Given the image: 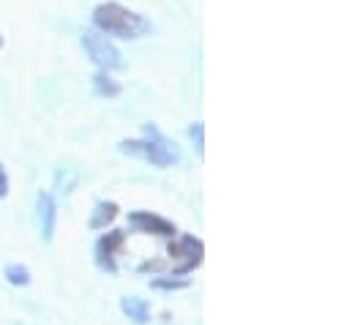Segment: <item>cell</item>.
Masks as SVG:
<instances>
[{
  "label": "cell",
  "mask_w": 352,
  "mask_h": 325,
  "mask_svg": "<svg viewBox=\"0 0 352 325\" xmlns=\"http://www.w3.org/2000/svg\"><path fill=\"white\" fill-rule=\"evenodd\" d=\"M93 22H96V28L101 33L118 36V39H140V36H145L151 30V22L142 14L129 11L120 3H101L93 11Z\"/></svg>",
  "instance_id": "1"
},
{
  "label": "cell",
  "mask_w": 352,
  "mask_h": 325,
  "mask_svg": "<svg viewBox=\"0 0 352 325\" xmlns=\"http://www.w3.org/2000/svg\"><path fill=\"white\" fill-rule=\"evenodd\" d=\"M120 151L129 154V156H140V159L151 162L153 167H170V164H175L180 159L175 143H170L153 126L145 129V140H126V143H120Z\"/></svg>",
  "instance_id": "2"
},
{
  "label": "cell",
  "mask_w": 352,
  "mask_h": 325,
  "mask_svg": "<svg viewBox=\"0 0 352 325\" xmlns=\"http://www.w3.org/2000/svg\"><path fill=\"white\" fill-rule=\"evenodd\" d=\"M167 254L177 260V265H173V276H183V273H191L194 268L202 265V257H205V244L194 235H180L177 241L167 246Z\"/></svg>",
  "instance_id": "3"
},
{
  "label": "cell",
  "mask_w": 352,
  "mask_h": 325,
  "mask_svg": "<svg viewBox=\"0 0 352 325\" xmlns=\"http://www.w3.org/2000/svg\"><path fill=\"white\" fill-rule=\"evenodd\" d=\"M82 47L88 50V55L93 58V63H98L104 72H109V69H120V63H123L118 47H115L104 33L85 30V33H82Z\"/></svg>",
  "instance_id": "4"
},
{
  "label": "cell",
  "mask_w": 352,
  "mask_h": 325,
  "mask_svg": "<svg viewBox=\"0 0 352 325\" xmlns=\"http://www.w3.org/2000/svg\"><path fill=\"white\" fill-rule=\"evenodd\" d=\"M129 224L137 233H148V235H159V238H175L177 233V227L170 219L156 216L151 211H134V213H129Z\"/></svg>",
  "instance_id": "5"
},
{
  "label": "cell",
  "mask_w": 352,
  "mask_h": 325,
  "mask_svg": "<svg viewBox=\"0 0 352 325\" xmlns=\"http://www.w3.org/2000/svg\"><path fill=\"white\" fill-rule=\"evenodd\" d=\"M123 244H126V233H120V230H109L107 235H101L96 241V262H98L101 271H107V273H115L118 271L115 257L123 249Z\"/></svg>",
  "instance_id": "6"
},
{
  "label": "cell",
  "mask_w": 352,
  "mask_h": 325,
  "mask_svg": "<svg viewBox=\"0 0 352 325\" xmlns=\"http://www.w3.org/2000/svg\"><path fill=\"white\" fill-rule=\"evenodd\" d=\"M38 222H41V235L44 241H52L55 235V222H58V205L52 200L50 191H41L38 194Z\"/></svg>",
  "instance_id": "7"
},
{
  "label": "cell",
  "mask_w": 352,
  "mask_h": 325,
  "mask_svg": "<svg viewBox=\"0 0 352 325\" xmlns=\"http://www.w3.org/2000/svg\"><path fill=\"white\" fill-rule=\"evenodd\" d=\"M118 213H120L118 202H112V200H104V202H98V205L93 208L88 227H90V230H107V224H112V222L118 219Z\"/></svg>",
  "instance_id": "8"
},
{
  "label": "cell",
  "mask_w": 352,
  "mask_h": 325,
  "mask_svg": "<svg viewBox=\"0 0 352 325\" xmlns=\"http://www.w3.org/2000/svg\"><path fill=\"white\" fill-rule=\"evenodd\" d=\"M120 309H123V315H126L129 320H134L137 325H145L151 320V306H148V301H142V298H123V301H120Z\"/></svg>",
  "instance_id": "9"
},
{
  "label": "cell",
  "mask_w": 352,
  "mask_h": 325,
  "mask_svg": "<svg viewBox=\"0 0 352 325\" xmlns=\"http://www.w3.org/2000/svg\"><path fill=\"white\" fill-rule=\"evenodd\" d=\"M93 87H96L98 96H107V98L120 96V82H115L107 72H98V74L93 77Z\"/></svg>",
  "instance_id": "10"
},
{
  "label": "cell",
  "mask_w": 352,
  "mask_h": 325,
  "mask_svg": "<svg viewBox=\"0 0 352 325\" xmlns=\"http://www.w3.org/2000/svg\"><path fill=\"white\" fill-rule=\"evenodd\" d=\"M3 276H6L11 284H16V287H28V284H30V271H28L25 265H19V262H11V265H6Z\"/></svg>",
  "instance_id": "11"
},
{
  "label": "cell",
  "mask_w": 352,
  "mask_h": 325,
  "mask_svg": "<svg viewBox=\"0 0 352 325\" xmlns=\"http://www.w3.org/2000/svg\"><path fill=\"white\" fill-rule=\"evenodd\" d=\"M151 284H153L156 290H186V287H188V279H164V276H162V279H153Z\"/></svg>",
  "instance_id": "12"
},
{
  "label": "cell",
  "mask_w": 352,
  "mask_h": 325,
  "mask_svg": "<svg viewBox=\"0 0 352 325\" xmlns=\"http://www.w3.org/2000/svg\"><path fill=\"white\" fill-rule=\"evenodd\" d=\"M188 134L197 140V151H199V156L205 154V145H202V123H194L191 129H188Z\"/></svg>",
  "instance_id": "13"
},
{
  "label": "cell",
  "mask_w": 352,
  "mask_h": 325,
  "mask_svg": "<svg viewBox=\"0 0 352 325\" xmlns=\"http://www.w3.org/2000/svg\"><path fill=\"white\" fill-rule=\"evenodd\" d=\"M140 271L145 273V271H164V260H153V262H145V265H140Z\"/></svg>",
  "instance_id": "14"
},
{
  "label": "cell",
  "mask_w": 352,
  "mask_h": 325,
  "mask_svg": "<svg viewBox=\"0 0 352 325\" xmlns=\"http://www.w3.org/2000/svg\"><path fill=\"white\" fill-rule=\"evenodd\" d=\"M8 194V175H6V169H3V164H0V200Z\"/></svg>",
  "instance_id": "15"
},
{
  "label": "cell",
  "mask_w": 352,
  "mask_h": 325,
  "mask_svg": "<svg viewBox=\"0 0 352 325\" xmlns=\"http://www.w3.org/2000/svg\"><path fill=\"white\" fill-rule=\"evenodd\" d=\"M0 47H3V36H0Z\"/></svg>",
  "instance_id": "16"
}]
</instances>
